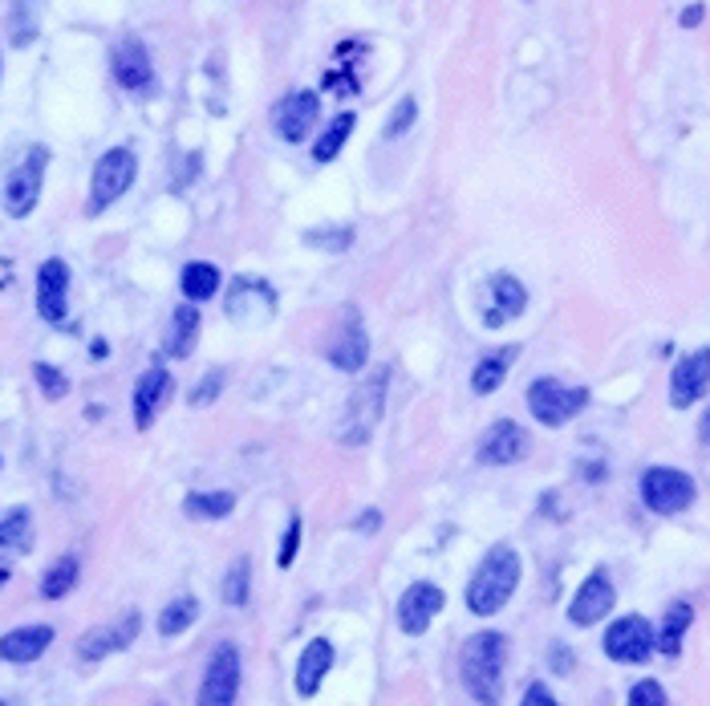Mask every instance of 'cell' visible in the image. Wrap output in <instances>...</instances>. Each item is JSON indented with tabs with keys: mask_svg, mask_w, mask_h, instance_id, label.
Wrapping results in <instances>:
<instances>
[{
	"mask_svg": "<svg viewBox=\"0 0 710 706\" xmlns=\"http://www.w3.org/2000/svg\"><path fill=\"white\" fill-rule=\"evenodd\" d=\"M139 630H142V617H139V609H130V613H122L118 621H110V626H98V630L81 633L78 658L81 662H102V658H110V654H122L127 645H134Z\"/></svg>",
	"mask_w": 710,
	"mask_h": 706,
	"instance_id": "5bb4252c",
	"label": "cell"
},
{
	"mask_svg": "<svg viewBox=\"0 0 710 706\" xmlns=\"http://www.w3.org/2000/svg\"><path fill=\"white\" fill-rule=\"evenodd\" d=\"M317 115H321V98L313 90H293L284 94L276 110H272V127L284 142H305L309 130L317 127Z\"/></svg>",
	"mask_w": 710,
	"mask_h": 706,
	"instance_id": "e0dca14e",
	"label": "cell"
},
{
	"mask_svg": "<svg viewBox=\"0 0 710 706\" xmlns=\"http://www.w3.org/2000/svg\"><path fill=\"white\" fill-rule=\"evenodd\" d=\"M223 313L232 322H269L276 313V293L260 276H236L228 296H223Z\"/></svg>",
	"mask_w": 710,
	"mask_h": 706,
	"instance_id": "9a60e30c",
	"label": "cell"
},
{
	"mask_svg": "<svg viewBox=\"0 0 710 706\" xmlns=\"http://www.w3.org/2000/svg\"><path fill=\"white\" fill-rule=\"evenodd\" d=\"M520 706H560V703L548 694V686H544V682H532L528 691H524V703H520Z\"/></svg>",
	"mask_w": 710,
	"mask_h": 706,
	"instance_id": "60d3db41",
	"label": "cell"
},
{
	"mask_svg": "<svg viewBox=\"0 0 710 706\" xmlns=\"http://www.w3.org/2000/svg\"><path fill=\"white\" fill-rule=\"evenodd\" d=\"M53 645V626H17V630L0 633V658L13 666H29L37 662Z\"/></svg>",
	"mask_w": 710,
	"mask_h": 706,
	"instance_id": "603a6c76",
	"label": "cell"
},
{
	"mask_svg": "<svg viewBox=\"0 0 710 706\" xmlns=\"http://www.w3.org/2000/svg\"><path fill=\"white\" fill-rule=\"evenodd\" d=\"M613 605H618V589H613L605 568H597V573L585 577V585L577 589L572 605H568V621L589 630V626H597V621H605L613 613Z\"/></svg>",
	"mask_w": 710,
	"mask_h": 706,
	"instance_id": "2e32d148",
	"label": "cell"
},
{
	"mask_svg": "<svg viewBox=\"0 0 710 706\" xmlns=\"http://www.w3.org/2000/svg\"><path fill=\"white\" fill-rule=\"evenodd\" d=\"M199 308L192 305V301H183L175 313H171L167 322V334H163V349H167L171 358H192L195 341H199Z\"/></svg>",
	"mask_w": 710,
	"mask_h": 706,
	"instance_id": "cb8c5ba5",
	"label": "cell"
},
{
	"mask_svg": "<svg viewBox=\"0 0 710 706\" xmlns=\"http://www.w3.org/2000/svg\"><path fill=\"white\" fill-rule=\"evenodd\" d=\"M78 573H81L78 556H57V561L45 568V577H41V597H45V601H62L65 593L78 585Z\"/></svg>",
	"mask_w": 710,
	"mask_h": 706,
	"instance_id": "f1b7e54d",
	"label": "cell"
},
{
	"mask_svg": "<svg viewBox=\"0 0 710 706\" xmlns=\"http://www.w3.org/2000/svg\"><path fill=\"white\" fill-rule=\"evenodd\" d=\"M625 706H670V698H666V691H662V682L642 678L630 691V703H625Z\"/></svg>",
	"mask_w": 710,
	"mask_h": 706,
	"instance_id": "ab89813d",
	"label": "cell"
},
{
	"mask_svg": "<svg viewBox=\"0 0 710 706\" xmlns=\"http://www.w3.org/2000/svg\"><path fill=\"white\" fill-rule=\"evenodd\" d=\"M548 666H553L556 674H568V670H572V650H568L565 642H556L553 654H548Z\"/></svg>",
	"mask_w": 710,
	"mask_h": 706,
	"instance_id": "b9f144b4",
	"label": "cell"
},
{
	"mask_svg": "<svg viewBox=\"0 0 710 706\" xmlns=\"http://www.w3.org/2000/svg\"><path fill=\"white\" fill-rule=\"evenodd\" d=\"M195 621H199V601L195 597H175V601L163 605V613H159V633L163 638H179L183 630H192Z\"/></svg>",
	"mask_w": 710,
	"mask_h": 706,
	"instance_id": "d6a6232c",
	"label": "cell"
},
{
	"mask_svg": "<svg viewBox=\"0 0 710 706\" xmlns=\"http://www.w3.org/2000/svg\"><path fill=\"white\" fill-rule=\"evenodd\" d=\"M171 390H175V378H171L163 366H151V370L134 382L130 414H134V426H139V431H151V423L159 419V411L171 402Z\"/></svg>",
	"mask_w": 710,
	"mask_h": 706,
	"instance_id": "d6986e66",
	"label": "cell"
},
{
	"mask_svg": "<svg viewBox=\"0 0 710 706\" xmlns=\"http://www.w3.org/2000/svg\"><path fill=\"white\" fill-rule=\"evenodd\" d=\"M45 167H50V151L45 146H29L21 154V163L9 167L4 175V187H0V204L13 219L33 216V207L41 199V183H45Z\"/></svg>",
	"mask_w": 710,
	"mask_h": 706,
	"instance_id": "5b68a950",
	"label": "cell"
},
{
	"mask_svg": "<svg viewBox=\"0 0 710 706\" xmlns=\"http://www.w3.org/2000/svg\"><path fill=\"white\" fill-rule=\"evenodd\" d=\"M9 41L17 50H25L29 41H37L41 33V0H13V13H9Z\"/></svg>",
	"mask_w": 710,
	"mask_h": 706,
	"instance_id": "4dcf8cb0",
	"label": "cell"
},
{
	"mask_svg": "<svg viewBox=\"0 0 710 706\" xmlns=\"http://www.w3.org/2000/svg\"><path fill=\"white\" fill-rule=\"evenodd\" d=\"M33 544V512L29 508H13V512L0 515V561H13V556L29 553Z\"/></svg>",
	"mask_w": 710,
	"mask_h": 706,
	"instance_id": "484cf974",
	"label": "cell"
},
{
	"mask_svg": "<svg viewBox=\"0 0 710 706\" xmlns=\"http://www.w3.org/2000/svg\"><path fill=\"white\" fill-rule=\"evenodd\" d=\"M528 308V289L512 276V272H495L488 281V308H483V325L500 329V325L516 322L520 313Z\"/></svg>",
	"mask_w": 710,
	"mask_h": 706,
	"instance_id": "44dd1931",
	"label": "cell"
},
{
	"mask_svg": "<svg viewBox=\"0 0 710 706\" xmlns=\"http://www.w3.org/2000/svg\"><path fill=\"white\" fill-rule=\"evenodd\" d=\"M301 532H305V524H301V515H293V520H288V528H284L281 553H276V565H281V568H293V561H297V553H301Z\"/></svg>",
	"mask_w": 710,
	"mask_h": 706,
	"instance_id": "f35d334b",
	"label": "cell"
},
{
	"mask_svg": "<svg viewBox=\"0 0 710 706\" xmlns=\"http://www.w3.org/2000/svg\"><path fill=\"white\" fill-rule=\"evenodd\" d=\"M358 532H378V528H382V512H378V508H370V512H365V520H358Z\"/></svg>",
	"mask_w": 710,
	"mask_h": 706,
	"instance_id": "7bdbcfd3",
	"label": "cell"
},
{
	"mask_svg": "<svg viewBox=\"0 0 710 706\" xmlns=\"http://www.w3.org/2000/svg\"><path fill=\"white\" fill-rule=\"evenodd\" d=\"M0 706H9V703H4V698H0Z\"/></svg>",
	"mask_w": 710,
	"mask_h": 706,
	"instance_id": "c3c4849f",
	"label": "cell"
},
{
	"mask_svg": "<svg viewBox=\"0 0 710 706\" xmlns=\"http://www.w3.org/2000/svg\"><path fill=\"white\" fill-rule=\"evenodd\" d=\"M710 390V346L686 354L670 373V406L674 411H686L695 406L702 394Z\"/></svg>",
	"mask_w": 710,
	"mask_h": 706,
	"instance_id": "ac0fdd59",
	"label": "cell"
},
{
	"mask_svg": "<svg viewBox=\"0 0 710 706\" xmlns=\"http://www.w3.org/2000/svg\"><path fill=\"white\" fill-rule=\"evenodd\" d=\"M443 605H447V593H443L435 580H414V585H406V593L398 597V609H394L398 630L411 633V638L426 633L430 630V621L443 613Z\"/></svg>",
	"mask_w": 710,
	"mask_h": 706,
	"instance_id": "30bf717a",
	"label": "cell"
},
{
	"mask_svg": "<svg viewBox=\"0 0 710 706\" xmlns=\"http://www.w3.org/2000/svg\"><path fill=\"white\" fill-rule=\"evenodd\" d=\"M690 621H695V609L686 601H674L670 609H666V617H662V630H658V650L666 658H678L682 654V638L686 630H690Z\"/></svg>",
	"mask_w": 710,
	"mask_h": 706,
	"instance_id": "83f0119b",
	"label": "cell"
},
{
	"mask_svg": "<svg viewBox=\"0 0 710 706\" xmlns=\"http://www.w3.org/2000/svg\"><path fill=\"white\" fill-rule=\"evenodd\" d=\"M414 118H418V102H414L411 94L402 98L394 110H390V118H386V130H382V139H402L406 130L414 127Z\"/></svg>",
	"mask_w": 710,
	"mask_h": 706,
	"instance_id": "8d00e7d4",
	"label": "cell"
},
{
	"mask_svg": "<svg viewBox=\"0 0 710 706\" xmlns=\"http://www.w3.org/2000/svg\"><path fill=\"white\" fill-rule=\"evenodd\" d=\"M248 593H252V561H248V556H240V561H236L228 573H223L220 597H223V605H232V609H244Z\"/></svg>",
	"mask_w": 710,
	"mask_h": 706,
	"instance_id": "836d02e7",
	"label": "cell"
},
{
	"mask_svg": "<svg viewBox=\"0 0 710 706\" xmlns=\"http://www.w3.org/2000/svg\"><path fill=\"white\" fill-rule=\"evenodd\" d=\"M516 354H520L516 346H504V349H495V354H488V358L476 361V370H471V390H476L479 399H488V394H495V390L504 385Z\"/></svg>",
	"mask_w": 710,
	"mask_h": 706,
	"instance_id": "d4e9b609",
	"label": "cell"
},
{
	"mask_svg": "<svg viewBox=\"0 0 710 706\" xmlns=\"http://www.w3.org/2000/svg\"><path fill=\"white\" fill-rule=\"evenodd\" d=\"M325 358H329V366H337L341 373H358L365 366V358H370V334H365L358 308H346L337 334L329 337V346H325Z\"/></svg>",
	"mask_w": 710,
	"mask_h": 706,
	"instance_id": "7c38bea8",
	"label": "cell"
},
{
	"mask_svg": "<svg viewBox=\"0 0 710 706\" xmlns=\"http://www.w3.org/2000/svg\"><path fill=\"white\" fill-rule=\"evenodd\" d=\"M183 512L192 520H223V515L236 512V496L232 491H192L183 500Z\"/></svg>",
	"mask_w": 710,
	"mask_h": 706,
	"instance_id": "f546056e",
	"label": "cell"
},
{
	"mask_svg": "<svg viewBox=\"0 0 710 706\" xmlns=\"http://www.w3.org/2000/svg\"><path fill=\"white\" fill-rule=\"evenodd\" d=\"M637 488H642V503H646L654 515L686 512L698 496V484L686 476V471H678V467H649Z\"/></svg>",
	"mask_w": 710,
	"mask_h": 706,
	"instance_id": "52a82bcc",
	"label": "cell"
},
{
	"mask_svg": "<svg viewBox=\"0 0 710 706\" xmlns=\"http://www.w3.org/2000/svg\"><path fill=\"white\" fill-rule=\"evenodd\" d=\"M110 69H114V82L130 94H151L155 90V62L139 37H122L110 53Z\"/></svg>",
	"mask_w": 710,
	"mask_h": 706,
	"instance_id": "4fadbf2b",
	"label": "cell"
},
{
	"mask_svg": "<svg viewBox=\"0 0 710 706\" xmlns=\"http://www.w3.org/2000/svg\"><path fill=\"white\" fill-rule=\"evenodd\" d=\"M223 382H228V373H223L220 366H216V370H207V373H204V382L195 385L192 399H187V402H192V406H211V402H216V399L223 394Z\"/></svg>",
	"mask_w": 710,
	"mask_h": 706,
	"instance_id": "74e56055",
	"label": "cell"
},
{
	"mask_svg": "<svg viewBox=\"0 0 710 706\" xmlns=\"http://www.w3.org/2000/svg\"><path fill=\"white\" fill-rule=\"evenodd\" d=\"M220 269L216 264H207V260H192L187 269L179 272V289H183V301H192V305H204L211 296L220 293Z\"/></svg>",
	"mask_w": 710,
	"mask_h": 706,
	"instance_id": "4316f807",
	"label": "cell"
},
{
	"mask_svg": "<svg viewBox=\"0 0 710 706\" xmlns=\"http://www.w3.org/2000/svg\"><path fill=\"white\" fill-rule=\"evenodd\" d=\"M386 390H390V366H378L346 402V419H341V443L346 447H362L374 435L378 419L386 414Z\"/></svg>",
	"mask_w": 710,
	"mask_h": 706,
	"instance_id": "3957f363",
	"label": "cell"
},
{
	"mask_svg": "<svg viewBox=\"0 0 710 706\" xmlns=\"http://www.w3.org/2000/svg\"><path fill=\"white\" fill-rule=\"evenodd\" d=\"M90 358H98V361H102V358H106V341H94Z\"/></svg>",
	"mask_w": 710,
	"mask_h": 706,
	"instance_id": "bcb514c9",
	"label": "cell"
},
{
	"mask_svg": "<svg viewBox=\"0 0 710 706\" xmlns=\"http://www.w3.org/2000/svg\"><path fill=\"white\" fill-rule=\"evenodd\" d=\"M524 450H528V435H524V426L516 419H495L479 438V463H491V467L520 463Z\"/></svg>",
	"mask_w": 710,
	"mask_h": 706,
	"instance_id": "ffe728a7",
	"label": "cell"
},
{
	"mask_svg": "<svg viewBox=\"0 0 710 706\" xmlns=\"http://www.w3.org/2000/svg\"><path fill=\"white\" fill-rule=\"evenodd\" d=\"M37 313L53 329L69 325V264L62 257H50L37 269Z\"/></svg>",
	"mask_w": 710,
	"mask_h": 706,
	"instance_id": "8fae6325",
	"label": "cell"
},
{
	"mask_svg": "<svg viewBox=\"0 0 710 706\" xmlns=\"http://www.w3.org/2000/svg\"><path fill=\"white\" fill-rule=\"evenodd\" d=\"M305 245L309 248H321V252H329V257H337V252H346L349 245H353V228H321V231H305Z\"/></svg>",
	"mask_w": 710,
	"mask_h": 706,
	"instance_id": "d590c367",
	"label": "cell"
},
{
	"mask_svg": "<svg viewBox=\"0 0 710 706\" xmlns=\"http://www.w3.org/2000/svg\"><path fill=\"white\" fill-rule=\"evenodd\" d=\"M520 573H524V565H520L516 548H512V544H495V548L479 561L471 580H467V609L476 617L500 613V609L512 601V593H516Z\"/></svg>",
	"mask_w": 710,
	"mask_h": 706,
	"instance_id": "7a4b0ae2",
	"label": "cell"
},
{
	"mask_svg": "<svg viewBox=\"0 0 710 706\" xmlns=\"http://www.w3.org/2000/svg\"><path fill=\"white\" fill-rule=\"evenodd\" d=\"M236 698H240V650L232 642H220L207 658L195 706H236Z\"/></svg>",
	"mask_w": 710,
	"mask_h": 706,
	"instance_id": "ba28073f",
	"label": "cell"
},
{
	"mask_svg": "<svg viewBox=\"0 0 710 706\" xmlns=\"http://www.w3.org/2000/svg\"><path fill=\"white\" fill-rule=\"evenodd\" d=\"M654 650H658V633H654L646 617H618L605 630V654L621 666H642V662L654 658Z\"/></svg>",
	"mask_w": 710,
	"mask_h": 706,
	"instance_id": "9c48e42d",
	"label": "cell"
},
{
	"mask_svg": "<svg viewBox=\"0 0 710 706\" xmlns=\"http://www.w3.org/2000/svg\"><path fill=\"white\" fill-rule=\"evenodd\" d=\"M698 438H702V443H710V411H707V419H702V431H698Z\"/></svg>",
	"mask_w": 710,
	"mask_h": 706,
	"instance_id": "f6af8a7d",
	"label": "cell"
},
{
	"mask_svg": "<svg viewBox=\"0 0 710 706\" xmlns=\"http://www.w3.org/2000/svg\"><path fill=\"white\" fill-rule=\"evenodd\" d=\"M33 378H37L41 394L50 402H62L65 394H69V378H65L57 366H50V361H37V366H33Z\"/></svg>",
	"mask_w": 710,
	"mask_h": 706,
	"instance_id": "e575fe53",
	"label": "cell"
},
{
	"mask_svg": "<svg viewBox=\"0 0 710 706\" xmlns=\"http://www.w3.org/2000/svg\"><path fill=\"white\" fill-rule=\"evenodd\" d=\"M139 180V154L130 146H110V151L98 159V167L90 175V199H86V211L90 216H102L106 207H114L122 195L134 187Z\"/></svg>",
	"mask_w": 710,
	"mask_h": 706,
	"instance_id": "277c9868",
	"label": "cell"
},
{
	"mask_svg": "<svg viewBox=\"0 0 710 706\" xmlns=\"http://www.w3.org/2000/svg\"><path fill=\"white\" fill-rule=\"evenodd\" d=\"M504 666H507V638L495 630L471 633L459 650V678L463 691L479 706L504 703Z\"/></svg>",
	"mask_w": 710,
	"mask_h": 706,
	"instance_id": "6da1fadb",
	"label": "cell"
},
{
	"mask_svg": "<svg viewBox=\"0 0 710 706\" xmlns=\"http://www.w3.org/2000/svg\"><path fill=\"white\" fill-rule=\"evenodd\" d=\"M337 662V650L329 638H313L297 658V674H293V686H297L301 698H313V694L321 691V682L329 678V670Z\"/></svg>",
	"mask_w": 710,
	"mask_h": 706,
	"instance_id": "7402d4cb",
	"label": "cell"
},
{
	"mask_svg": "<svg viewBox=\"0 0 710 706\" xmlns=\"http://www.w3.org/2000/svg\"><path fill=\"white\" fill-rule=\"evenodd\" d=\"M589 406V390L585 385H568L556 378H536L528 385V411L544 426H565Z\"/></svg>",
	"mask_w": 710,
	"mask_h": 706,
	"instance_id": "8992f818",
	"label": "cell"
},
{
	"mask_svg": "<svg viewBox=\"0 0 710 706\" xmlns=\"http://www.w3.org/2000/svg\"><path fill=\"white\" fill-rule=\"evenodd\" d=\"M353 122H358V118L349 115V110L346 115H337L334 122L317 134V142H313V159H317V163H334L337 154H341V146H346V139L353 134Z\"/></svg>",
	"mask_w": 710,
	"mask_h": 706,
	"instance_id": "1f68e13d",
	"label": "cell"
},
{
	"mask_svg": "<svg viewBox=\"0 0 710 706\" xmlns=\"http://www.w3.org/2000/svg\"><path fill=\"white\" fill-rule=\"evenodd\" d=\"M0 585H9V568H0Z\"/></svg>",
	"mask_w": 710,
	"mask_h": 706,
	"instance_id": "7dc6e473",
	"label": "cell"
},
{
	"mask_svg": "<svg viewBox=\"0 0 710 706\" xmlns=\"http://www.w3.org/2000/svg\"><path fill=\"white\" fill-rule=\"evenodd\" d=\"M702 17H707V9L702 4H690L682 13V29H695V25H702Z\"/></svg>",
	"mask_w": 710,
	"mask_h": 706,
	"instance_id": "ee69618b",
	"label": "cell"
}]
</instances>
